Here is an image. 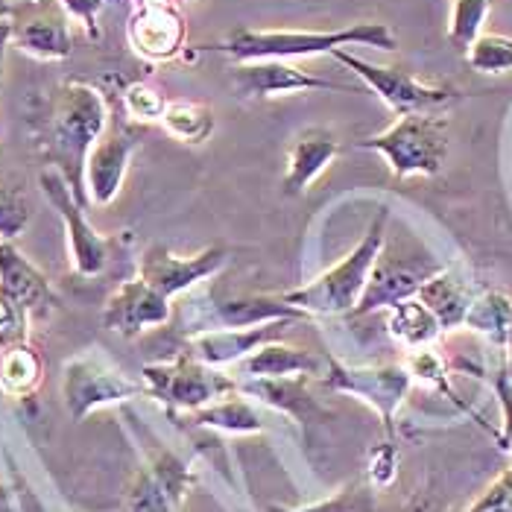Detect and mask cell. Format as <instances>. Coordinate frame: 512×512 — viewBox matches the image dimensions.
Returning <instances> with one entry per match:
<instances>
[{
  "label": "cell",
  "mask_w": 512,
  "mask_h": 512,
  "mask_svg": "<svg viewBox=\"0 0 512 512\" xmlns=\"http://www.w3.org/2000/svg\"><path fill=\"white\" fill-rule=\"evenodd\" d=\"M9 21L12 44L21 53L41 62H59L71 56V15L62 0H18Z\"/></svg>",
  "instance_id": "8fae6325"
},
{
  "label": "cell",
  "mask_w": 512,
  "mask_h": 512,
  "mask_svg": "<svg viewBox=\"0 0 512 512\" xmlns=\"http://www.w3.org/2000/svg\"><path fill=\"white\" fill-rule=\"evenodd\" d=\"M390 334L401 346L416 352V349L434 346L442 334V325H439L434 311L422 299L413 296V299H404L395 308H390Z\"/></svg>",
  "instance_id": "d4e9b609"
},
{
  "label": "cell",
  "mask_w": 512,
  "mask_h": 512,
  "mask_svg": "<svg viewBox=\"0 0 512 512\" xmlns=\"http://www.w3.org/2000/svg\"><path fill=\"white\" fill-rule=\"evenodd\" d=\"M129 47L147 62H170L185 53L188 27L176 6L164 3H138L126 24Z\"/></svg>",
  "instance_id": "e0dca14e"
},
{
  "label": "cell",
  "mask_w": 512,
  "mask_h": 512,
  "mask_svg": "<svg viewBox=\"0 0 512 512\" xmlns=\"http://www.w3.org/2000/svg\"><path fill=\"white\" fill-rule=\"evenodd\" d=\"M463 512H512V466L498 474L472 507Z\"/></svg>",
  "instance_id": "e575fe53"
},
{
  "label": "cell",
  "mask_w": 512,
  "mask_h": 512,
  "mask_svg": "<svg viewBox=\"0 0 512 512\" xmlns=\"http://www.w3.org/2000/svg\"><path fill=\"white\" fill-rule=\"evenodd\" d=\"M325 384L337 393H349L363 398L366 404L375 407V413L384 419V431L393 436L395 410L410 393V372L404 366H343V363H328Z\"/></svg>",
  "instance_id": "7c38bea8"
},
{
  "label": "cell",
  "mask_w": 512,
  "mask_h": 512,
  "mask_svg": "<svg viewBox=\"0 0 512 512\" xmlns=\"http://www.w3.org/2000/svg\"><path fill=\"white\" fill-rule=\"evenodd\" d=\"M120 106H123V115L138 123H150V120L164 118V109H167V97L147 85V82H129L120 94Z\"/></svg>",
  "instance_id": "d6a6232c"
},
{
  "label": "cell",
  "mask_w": 512,
  "mask_h": 512,
  "mask_svg": "<svg viewBox=\"0 0 512 512\" xmlns=\"http://www.w3.org/2000/svg\"><path fill=\"white\" fill-rule=\"evenodd\" d=\"M0 299L18 305L30 316H44L59 308V296L50 281L12 246V240H0Z\"/></svg>",
  "instance_id": "d6986e66"
},
{
  "label": "cell",
  "mask_w": 512,
  "mask_h": 512,
  "mask_svg": "<svg viewBox=\"0 0 512 512\" xmlns=\"http://www.w3.org/2000/svg\"><path fill=\"white\" fill-rule=\"evenodd\" d=\"M30 319L33 316L21 311L18 305L0 299V349L30 343Z\"/></svg>",
  "instance_id": "836d02e7"
},
{
  "label": "cell",
  "mask_w": 512,
  "mask_h": 512,
  "mask_svg": "<svg viewBox=\"0 0 512 512\" xmlns=\"http://www.w3.org/2000/svg\"><path fill=\"white\" fill-rule=\"evenodd\" d=\"M229 82L237 97L243 100H270L299 91H352L349 85L319 79L287 59H255V62H235L229 68Z\"/></svg>",
  "instance_id": "4fadbf2b"
},
{
  "label": "cell",
  "mask_w": 512,
  "mask_h": 512,
  "mask_svg": "<svg viewBox=\"0 0 512 512\" xmlns=\"http://www.w3.org/2000/svg\"><path fill=\"white\" fill-rule=\"evenodd\" d=\"M328 363L299 346H287V343L273 340V343H264L261 349H255L249 357H243L240 369L246 372V378H308V375L325 378Z\"/></svg>",
  "instance_id": "7402d4cb"
},
{
  "label": "cell",
  "mask_w": 512,
  "mask_h": 512,
  "mask_svg": "<svg viewBox=\"0 0 512 512\" xmlns=\"http://www.w3.org/2000/svg\"><path fill=\"white\" fill-rule=\"evenodd\" d=\"M33 220V205L24 188L0 170V240H15Z\"/></svg>",
  "instance_id": "f546056e"
},
{
  "label": "cell",
  "mask_w": 512,
  "mask_h": 512,
  "mask_svg": "<svg viewBox=\"0 0 512 512\" xmlns=\"http://www.w3.org/2000/svg\"><path fill=\"white\" fill-rule=\"evenodd\" d=\"M331 56L340 65H346L349 71H355L357 77L363 79V85L372 88L398 118H404V115H431L436 109L451 106V103H457L463 97L451 85H431V82H422V79H416L413 74L401 71V68L372 65V62L360 59L349 50H334Z\"/></svg>",
  "instance_id": "52a82bcc"
},
{
  "label": "cell",
  "mask_w": 512,
  "mask_h": 512,
  "mask_svg": "<svg viewBox=\"0 0 512 512\" xmlns=\"http://www.w3.org/2000/svg\"><path fill=\"white\" fill-rule=\"evenodd\" d=\"M486 15H489V0H454L451 21H448V41L466 53L472 41L483 33Z\"/></svg>",
  "instance_id": "1f68e13d"
},
{
  "label": "cell",
  "mask_w": 512,
  "mask_h": 512,
  "mask_svg": "<svg viewBox=\"0 0 512 512\" xmlns=\"http://www.w3.org/2000/svg\"><path fill=\"white\" fill-rule=\"evenodd\" d=\"M463 325L472 328L474 334L486 337L492 346L507 349V337H510L512 325V299L504 296V293H498V290L477 293Z\"/></svg>",
  "instance_id": "4316f807"
},
{
  "label": "cell",
  "mask_w": 512,
  "mask_h": 512,
  "mask_svg": "<svg viewBox=\"0 0 512 512\" xmlns=\"http://www.w3.org/2000/svg\"><path fill=\"white\" fill-rule=\"evenodd\" d=\"M495 393H498V404H501V448L512 451V381L507 378V372L498 375L495 381Z\"/></svg>",
  "instance_id": "f35d334b"
},
{
  "label": "cell",
  "mask_w": 512,
  "mask_h": 512,
  "mask_svg": "<svg viewBox=\"0 0 512 512\" xmlns=\"http://www.w3.org/2000/svg\"><path fill=\"white\" fill-rule=\"evenodd\" d=\"M439 270L442 267L425 252V246L404 243V240L395 243L384 240V249L372 267V276L357 302L355 316L375 314L381 308H395L398 302L413 299L422 290V284L434 278Z\"/></svg>",
  "instance_id": "8992f818"
},
{
  "label": "cell",
  "mask_w": 512,
  "mask_h": 512,
  "mask_svg": "<svg viewBox=\"0 0 512 512\" xmlns=\"http://www.w3.org/2000/svg\"><path fill=\"white\" fill-rule=\"evenodd\" d=\"M109 123L103 91L88 82H62L50 94L39 132L41 156L47 158V167H56L68 179L82 208L91 205L85 191V164Z\"/></svg>",
  "instance_id": "6da1fadb"
},
{
  "label": "cell",
  "mask_w": 512,
  "mask_h": 512,
  "mask_svg": "<svg viewBox=\"0 0 512 512\" xmlns=\"http://www.w3.org/2000/svg\"><path fill=\"white\" fill-rule=\"evenodd\" d=\"M41 378L44 360L30 343L0 349V393L9 398H30L39 390Z\"/></svg>",
  "instance_id": "484cf974"
},
{
  "label": "cell",
  "mask_w": 512,
  "mask_h": 512,
  "mask_svg": "<svg viewBox=\"0 0 512 512\" xmlns=\"http://www.w3.org/2000/svg\"><path fill=\"white\" fill-rule=\"evenodd\" d=\"M141 3H164V6H176V3H182V0H141Z\"/></svg>",
  "instance_id": "f6af8a7d"
},
{
  "label": "cell",
  "mask_w": 512,
  "mask_h": 512,
  "mask_svg": "<svg viewBox=\"0 0 512 512\" xmlns=\"http://www.w3.org/2000/svg\"><path fill=\"white\" fill-rule=\"evenodd\" d=\"M9 44H12V21H0V71H3V56Z\"/></svg>",
  "instance_id": "60d3db41"
},
{
  "label": "cell",
  "mask_w": 512,
  "mask_h": 512,
  "mask_svg": "<svg viewBox=\"0 0 512 512\" xmlns=\"http://www.w3.org/2000/svg\"><path fill=\"white\" fill-rule=\"evenodd\" d=\"M109 0H62V6L68 9V15L71 18H77L79 24L85 27V33H88V39H100V27H97V18H100V12H103V6H106Z\"/></svg>",
  "instance_id": "74e56055"
},
{
  "label": "cell",
  "mask_w": 512,
  "mask_h": 512,
  "mask_svg": "<svg viewBox=\"0 0 512 512\" xmlns=\"http://www.w3.org/2000/svg\"><path fill=\"white\" fill-rule=\"evenodd\" d=\"M0 512H18L15 498H12V492H9V486L3 480H0Z\"/></svg>",
  "instance_id": "b9f144b4"
},
{
  "label": "cell",
  "mask_w": 512,
  "mask_h": 512,
  "mask_svg": "<svg viewBox=\"0 0 512 512\" xmlns=\"http://www.w3.org/2000/svg\"><path fill=\"white\" fill-rule=\"evenodd\" d=\"M15 3H18V0H0V21H9V18H12Z\"/></svg>",
  "instance_id": "7bdbcfd3"
},
{
  "label": "cell",
  "mask_w": 512,
  "mask_h": 512,
  "mask_svg": "<svg viewBox=\"0 0 512 512\" xmlns=\"http://www.w3.org/2000/svg\"><path fill=\"white\" fill-rule=\"evenodd\" d=\"M141 144V135L129 123H109L103 138L94 144L85 164V191L88 202L112 205L118 199L123 179L129 173V161Z\"/></svg>",
  "instance_id": "9a60e30c"
},
{
  "label": "cell",
  "mask_w": 512,
  "mask_h": 512,
  "mask_svg": "<svg viewBox=\"0 0 512 512\" xmlns=\"http://www.w3.org/2000/svg\"><path fill=\"white\" fill-rule=\"evenodd\" d=\"M378 47V50H395V39L390 24L363 21L343 30H237L226 41L217 44H199L197 50H214L223 56H232L235 62H255V59H305V56H322L346 47Z\"/></svg>",
  "instance_id": "7a4b0ae2"
},
{
  "label": "cell",
  "mask_w": 512,
  "mask_h": 512,
  "mask_svg": "<svg viewBox=\"0 0 512 512\" xmlns=\"http://www.w3.org/2000/svg\"><path fill=\"white\" fill-rule=\"evenodd\" d=\"M237 390L258 395L261 401L273 404L290 416H316L322 413L316 398L308 393V378H249L246 384H237Z\"/></svg>",
  "instance_id": "cb8c5ba5"
},
{
  "label": "cell",
  "mask_w": 512,
  "mask_h": 512,
  "mask_svg": "<svg viewBox=\"0 0 512 512\" xmlns=\"http://www.w3.org/2000/svg\"><path fill=\"white\" fill-rule=\"evenodd\" d=\"M395 474H398V451H395L393 442H381L369 460V480L384 489L393 483Z\"/></svg>",
  "instance_id": "8d00e7d4"
},
{
  "label": "cell",
  "mask_w": 512,
  "mask_h": 512,
  "mask_svg": "<svg viewBox=\"0 0 512 512\" xmlns=\"http://www.w3.org/2000/svg\"><path fill=\"white\" fill-rule=\"evenodd\" d=\"M357 510H372L369 507V492L363 486H349L343 489L340 495L322 501V504H314V507H305V510H273V512H357Z\"/></svg>",
  "instance_id": "d590c367"
},
{
  "label": "cell",
  "mask_w": 512,
  "mask_h": 512,
  "mask_svg": "<svg viewBox=\"0 0 512 512\" xmlns=\"http://www.w3.org/2000/svg\"><path fill=\"white\" fill-rule=\"evenodd\" d=\"M404 512H451L445 510L436 498H431V495H416L407 507H404Z\"/></svg>",
  "instance_id": "ab89813d"
},
{
  "label": "cell",
  "mask_w": 512,
  "mask_h": 512,
  "mask_svg": "<svg viewBox=\"0 0 512 512\" xmlns=\"http://www.w3.org/2000/svg\"><path fill=\"white\" fill-rule=\"evenodd\" d=\"M287 328V322H273V325H255V328H214V331H199L188 337V355L197 357L208 366H229L240 363L264 343H273L278 331Z\"/></svg>",
  "instance_id": "ffe728a7"
},
{
  "label": "cell",
  "mask_w": 512,
  "mask_h": 512,
  "mask_svg": "<svg viewBox=\"0 0 512 512\" xmlns=\"http://www.w3.org/2000/svg\"><path fill=\"white\" fill-rule=\"evenodd\" d=\"M387 158L393 176H436L448 158V123L431 115H404L381 135L357 144Z\"/></svg>",
  "instance_id": "277c9868"
},
{
  "label": "cell",
  "mask_w": 512,
  "mask_h": 512,
  "mask_svg": "<svg viewBox=\"0 0 512 512\" xmlns=\"http://www.w3.org/2000/svg\"><path fill=\"white\" fill-rule=\"evenodd\" d=\"M170 316H173V308L167 296H161L156 287H150L141 278H129L106 299L103 325L120 337H138L147 328L167 325Z\"/></svg>",
  "instance_id": "ac0fdd59"
},
{
  "label": "cell",
  "mask_w": 512,
  "mask_h": 512,
  "mask_svg": "<svg viewBox=\"0 0 512 512\" xmlns=\"http://www.w3.org/2000/svg\"><path fill=\"white\" fill-rule=\"evenodd\" d=\"M62 395H65V407L74 416V422H82L85 416H91L100 407L150 393L144 384L123 375L106 357L79 355L71 357L62 366Z\"/></svg>",
  "instance_id": "ba28073f"
},
{
  "label": "cell",
  "mask_w": 512,
  "mask_h": 512,
  "mask_svg": "<svg viewBox=\"0 0 512 512\" xmlns=\"http://www.w3.org/2000/svg\"><path fill=\"white\" fill-rule=\"evenodd\" d=\"M191 308H179L185 319V328L191 334L214 331V328H255V325H273V322H296L305 319V311L290 305L284 296H226L211 299V305H202V299H188Z\"/></svg>",
  "instance_id": "30bf717a"
},
{
  "label": "cell",
  "mask_w": 512,
  "mask_h": 512,
  "mask_svg": "<svg viewBox=\"0 0 512 512\" xmlns=\"http://www.w3.org/2000/svg\"><path fill=\"white\" fill-rule=\"evenodd\" d=\"M387 223H390V208H381L378 217L372 220L369 232L363 235V240L357 243L355 249L331 270H325L322 276L314 278L311 284L281 293L290 305L302 308L305 314L319 316H340V314H355L357 302L369 284L372 267L384 249L387 240Z\"/></svg>",
  "instance_id": "3957f363"
},
{
  "label": "cell",
  "mask_w": 512,
  "mask_h": 512,
  "mask_svg": "<svg viewBox=\"0 0 512 512\" xmlns=\"http://www.w3.org/2000/svg\"><path fill=\"white\" fill-rule=\"evenodd\" d=\"M416 299H422L434 311L442 331H454V328H460L466 322V314H469L474 302V293L472 284L466 278L457 276V270L442 267L434 278H428L422 284Z\"/></svg>",
  "instance_id": "603a6c76"
},
{
  "label": "cell",
  "mask_w": 512,
  "mask_h": 512,
  "mask_svg": "<svg viewBox=\"0 0 512 512\" xmlns=\"http://www.w3.org/2000/svg\"><path fill=\"white\" fill-rule=\"evenodd\" d=\"M141 375L147 393L153 398L173 410H188V413H197L202 407L237 393V381L188 352H179L170 360L147 363Z\"/></svg>",
  "instance_id": "5b68a950"
},
{
  "label": "cell",
  "mask_w": 512,
  "mask_h": 512,
  "mask_svg": "<svg viewBox=\"0 0 512 512\" xmlns=\"http://www.w3.org/2000/svg\"><path fill=\"white\" fill-rule=\"evenodd\" d=\"M357 512H366V510H357Z\"/></svg>",
  "instance_id": "bcb514c9"
},
{
  "label": "cell",
  "mask_w": 512,
  "mask_h": 512,
  "mask_svg": "<svg viewBox=\"0 0 512 512\" xmlns=\"http://www.w3.org/2000/svg\"><path fill=\"white\" fill-rule=\"evenodd\" d=\"M161 126L182 144H205L214 132V112L205 103L173 100L164 109Z\"/></svg>",
  "instance_id": "83f0119b"
},
{
  "label": "cell",
  "mask_w": 512,
  "mask_h": 512,
  "mask_svg": "<svg viewBox=\"0 0 512 512\" xmlns=\"http://www.w3.org/2000/svg\"><path fill=\"white\" fill-rule=\"evenodd\" d=\"M226 264V249L223 246H208L199 255L182 258L173 255L164 246H150L141 261H138V278L147 281L150 287H156L161 296L173 299L188 293L191 287H197L199 281H205L208 276L220 273Z\"/></svg>",
  "instance_id": "5bb4252c"
},
{
  "label": "cell",
  "mask_w": 512,
  "mask_h": 512,
  "mask_svg": "<svg viewBox=\"0 0 512 512\" xmlns=\"http://www.w3.org/2000/svg\"><path fill=\"white\" fill-rule=\"evenodd\" d=\"M340 156V141L328 129H305L287 147V173H284V194L296 197L305 194L325 167Z\"/></svg>",
  "instance_id": "44dd1931"
},
{
  "label": "cell",
  "mask_w": 512,
  "mask_h": 512,
  "mask_svg": "<svg viewBox=\"0 0 512 512\" xmlns=\"http://www.w3.org/2000/svg\"><path fill=\"white\" fill-rule=\"evenodd\" d=\"M466 62L477 74H507L512 71V39L498 33H480L466 50Z\"/></svg>",
  "instance_id": "4dcf8cb0"
},
{
  "label": "cell",
  "mask_w": 512,
  "mask_h": 512,
  "mask_svg": "<svg viewBox=\"0 0 512 512\" xmlns=\"http://www.w3.org/2000/svg\"><path fill=\"white\" fill-rule=\"evenodd\" d=\"M41 191L47 202L56 208L62 226H65V237H68V255H71V267L74 273L82 278L100 276L109 267L112 258V240L103 237L88 220H85V208L82 202L74 197L68 179L56 170V167H44L39 176Z\"/></svg>",
  "instance_id": "9c48e42d"
},
{
  "label": "cell",
  "mask_w": 512,
  "mask_h": 512,
  "mask_svg": "<svg viewBox=\"0 0 512 512\" xmlns=\"http://www.w3.org/2000/svg\"><path fill=\"white\" fill-rule=\"evenodd\" d=\"M194 486L191 469L167 454L158 451L156 457L135 474L129 492H126V512H176L185 495Z\"/></svg>",
  "instance_id": "2e32d148"
},
{
  "label": "cell",
  "mask_w": 512,
  "mask_h": 512,
  "mask_svg": "<svg viewBox=\"0 0 512 512\" xmlns=\"http://www.w3.org/2000/svg\"><path fill=\"white\" fill-rule=\"evenodd\" d=\"M507 366H504V372H507V378L512 381V325H510V337H507Z\"/></svg>",
  "instance_id": "ee69618b"
},
{
  "label": "cell",
  "mask_w": 512,
  "mask_h": 512,
  "mask_svg": "<svg viewBox=\"0 0 512 512\" xmlns=\"http://www.w3.org/2000/svg\"><path fill=\"white\" fill-rule=\"evenodd\" d=\"M194 416V425H205V428H217V431H229V434H258L261 431V416L252 410L249 401L226 395L208 407H202Z\"/></svg>",
  "instance_id": "f1b7e54d"
}]
</instances>
